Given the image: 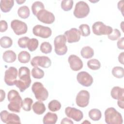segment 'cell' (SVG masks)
Listing matches in <instances>:
<instances>
[{
  "label": "cell",
  "instance_id": "cell-39",
  "mask_svg": "<svg viewBox=\"0 0 124 124\" xmlns=\"http://www.w3.org/2000/svg\"><path fill=\"white\" fill-rule=\"evenodd\" d=\"M121 36V33L117 29L113 30L112 32L108 35V38L112 41H115L118 39Z\"/></svg>",
  "mask_w": 124,
  "mask_h": 124
},
{
  "label": "cell",
  "instance_id": "cell-16",
  "mask_svg": "<svg viewBox=\"0 0 124 124\" xmlns=\"http://www.w3.org/2000/svg\"><path fill=\"white\" fill-rule=\"evenodd\" d=\"M77 80L80 84L84 87L91 86L93 81L92 76L85 71L79 72L77 76Z\"/></svg>",
  "mask_w": 124,
  "mask_h": 124
},
{
  "label": "cell",
  "instance_id": "cell-10",
  "mask_svg": "<svg viewBox=\"0 0 124 124\" xmlns=\"http://www.w3.org/2000/svg\"><path fill=\"white\" fill-rule=\"evenodd\" d=\"M36 16L40 21L47 24L53 23L55 19L54 14L45 9L39 11Z\"/></svg>",
  "mask_w": 124,
  "mask_h": 124
},
{
  "label": "cell",
  "instance_id": "cell-6",
  "mask_svg": "<svg viewBox=\"0 0 124 124\" xmlns=\"http://www.w3.org/2000/svg\"><path fill=\"white\" fill-rule=\"evenodd\" d=\"M89 13L90 7L88 4L84 1H79L76 3L73 14L76 17L82 18L86 17Z\"/></svg>",
  "mask_w": 124,
  "mask_h": 124
},
{
  "label": "cell",
  "instance_id": "cell-20",
  "mask_svg": "<svg viewBox=\"0 0 124 124\" xmlns=\"http://www.w3.org/2000/svg\"><path fill=\"white\" fill-rule=\"evenodd\" d=\"M58 120V116L56 113L48 112L44 117L43 123L44 124H54Z\"/></svg>",
  "mask_w": 124,
  "mask_h": 124
},
{
  "label": "cell",
  "instance_id": "cell-36",
  "mask_svg": "<svg viewBox=\"0 0 124 124\" xmlns=\"http://www.w3.org/2000/svg\"><path fill=\"white\" fill-rule=\"evenodd\" d=\"M40 49L42 53L48 54L52 51V47L51 45L49 42H44L41 44Z\"/></svg>",
  "mask_w": 124,
  "mask_h": 124
},
{
  "label": "cell",
  "instance_id": "cell-13",
  "mask_svg": "<svg viewBox=\"0 0 124 124\" xmlns=\"http://www.w3.org/2000/svg\"><path fill=\"white\" fill-rule=\"evenodd\" d=\"M11 27L17 35L25 34L28 30L27 24L24 22L17 19H15L11 21Z\"/></svg>",
  "mask_w": 124,
  "mask_h": 124
},
{
  "label": "cell",
  "instance_id": "cell-46",
  "mask_svg": "<svg viewBox=\"0 0 124 124\" xmlns=\"http://www.w3.org/2000/svg\"><path fill=\"white\" fill-rule=\"evenodd\" d=\"M5 92L2 90H0V101L2 102L3 101V100L5 99Z\"/></svg>",
  "mask_w": 124,
  "mask_h": 124
},
{
  "label": "cell",
  "instance_id": "cell-26",
  "mask_svg": "<svg viewBox=\"0 0 124 124\" xmlns=\"http://www.w3.org/2000/svg\"><path fill=\"white\" fill-rule=\"evenodd\" d=\"M17 14L21 18H27L30 16V9L27 6H22L18 8L17 10Z\"/></svg>",
  "mask_w": 124,
  "mask_h": 124
},
{
  "label": "cell",
  "instance_id": "cell-44",
  "mask_svg": "<svg viewBox=\"0 0 124 124\" xmlns=\"http://www.w3.org/2000/svg\"><path fill=\"white\" fill-rule=\"evenodd\" d=\"M61 124H73V122L70 119H68V118H64L62 120V121L61 122Z\"/></svg>",
  "mask_w": 124,
  "mask_h": 124
},
{
  "label": "cell",
  "instance_id": "cell-47",
  "mask_svg": "<svg viewBox=\"0 0 124 124\" xmlns=\"http://www.w3.org/2000/svg\"><path fill=\"white\" fill-rule=\"evenodd\" d=\"M26 0H16V2L18 4H21L25 2Z\"/></svg>",
  "mask_w": 124,
  "mask_h": 124
},
{
  "label": "cell",
  "instance_id": "cell-28",
  "mask_svg": "<svg viewBox=\"0 0 124 124\" xmlns=\"http://www.w3.org/2000/svg\"><path fill=\"white\" fill-rule=\"evenodd\" d=\"M0 45L1 47L4 48L10 47L13 45V40L9 37L3 36L0 38Z\"/></svg>",
  "mask_w": 124,
  "mask_h": 124
},
{
  "label": "cell",
  "instance_id": "cell-41",
  "mask_svg": "<svg viewBox=\"0 0 124 124\" xmlns=\"http://www.w3.org/2000/svg\"><path fill=\"white\" fill-rule=\"evenodd\" d=\"M0 31L1 32L5 31L8 29V24L6 21L1 20L0 21Z\"/></svg>",
  "mask_w": 124,
  "mask_h": 124
},
{
  "label": "cell",
  "instance_id": "cell-5",
  "mask_svg": "<svg viewBox=\"0 0 124 124\" xmlns=\"http://www.w3.org/2000/svg\"><path fill=\"white\" fill-rule=\"evenodd\" d=\"M66 38L64 35L57 36L54 40L55 52L58 55L62 56L65 54L67 52V47L66 45Z\"/></svg>",
  "mask_w": 124,
  "mask_h": 124
},
{
  "label": "cell",
  "instance_id": "cell-23",
  "mask_svg": "<svg viewBox=\"0 0 124 124\" xmlns=\"http://www.w3.org/2000/svg\"><path fill=\"white\" fill-rule=\"evenodd\" d=\"M32 108L33 112L38 115L43 114L46 111L45 104L41 101H37L32 105Z\"/></svg>",
  "mask_w": 124,
  "mask_h": 124
},
{
  "label": "cell",
  "instance_id": "cell-35",
  "mask_svg": "<svg viewBox=\"0 0 124 124\" xmlns=\"http://www.w3.org/2000/svg\"><path fill=\"white\" fill-rule=\"evenodd\" d=\"M33 103V100L29 97L25 98L22 101V108L26 111H29L31 110V105Z\"/></svg>",
  "mask_w": 124,
  "mask_h": 124
},
{
  "label": "cell",
  "instance_id": "cell-14",
  "mask_svg": "<svg viewBox=\"0 0 124 124\" xmlns=\"http://www.w3.org/2000/svg\"><path fill=\"white\" fill-rule=\"evenodd\" d=\"M32 32L36 36L43 38H47L51 35L52 31L48 27L36 25L33 28Z\"/></svg>",
  "mask_w": 124,
  "mask_h": 124
},
{
  "label": "cell",
  "instance_id": "cell-42",
  "mask_svg": "<svg viewBox=\"0 0 124 124\" xmlns=\"http://www.w3.org/2000/svg\"><path fill=\"white\" fill-rule=\"evenodd\" d=\"M117 47L120 49L123 50L124 49V38H120L117 43Z\"/></svg>",
  "mask_w": 124,
  "mask_h": 124
},
{
  "label": "cell",
  "instance_id": "cell-32",
  "mask_svg": "<svg viewBox=\"0 0 124 124\" xmlns=\"http://www.w3.org/2000/svg\"><path fill=\"white\" fill-rule=\"evenodd\" d=\"M45 9V6L44 4L39 1H36L33 3L31 6V10L33 14L36 16L39 11L42 9Z\"/></svg>",
  "mask_w": 124,
  "mask_h": 124
},
{
  "label": "cell",
  "instance_id": "cell-38",
  "mask_svg": "<svg viewBox=\"0 0 124 124\" xmlns=\"http://www.w3.org/2000/svg\"><path fill=\"white\" fill-rule=\"evenodd\" d=\"M73 5L72 0H63L61 2V8L64 11H68L72 9Z\"/></svg>",
  "mask_w": 124,
  "mask_h": 124
},
{
  "label": "cell",
  "instance_id": "cell-12",
  "mask_svg": "<svg viewBox=\"0 0 124 124\" xmlns=\"http://www.w3.org/2000/svg\"><path fill=\"white\" fill-rule=\"evenodd\" d=\"M31 64L34 67L38 66L43 68H49L51 65V60L47 56H35L31 60Z\"/></svg>",
  "mask_w": 124,
  "mask_h": 124
},
{
  "label": "cell",
  "instance_id": "cell-11",
  "mask_svg": "<svg viewBox=\"0 0 124 124\" xmlns=\"http://www.w3.org/2000/svg\"><path fill=\"white\" fill-rule=\"evenodd\" d=\"M0 119L2 122L6 124H21L18 115L13 113H9L6 110L1 111Z\"/></svg>",
  "mask_w": 124,
  "mask_h": 124
},
{
  "label": "cell",
  "instance_id": "cell-25",
  "mask_svg": "<svg viewBox=\"0 0 124 124\" xmlns=\"http://www.w3.org/2000/svg\"><path fill=\"white\" fill-rule=\"evenodd\" d=\"M88 115L90 119L94 121H99L102 117L101 111L97 108L91 109L88 113Z\"/></svg>",
  "mask_w": 124,
  "mask_h": 124
},
{
  "label": "cell",
  "instance_id": "cell-27",
  "mask_svg": "<svg viewBox=\"0 0 124 124\" xmlns=\"http://www.w3.org/2000/svg\"><path fill=\"white\" fill-rule=\"evenodd\" d=\"M31 59L30 53L26 51H22L18 55V60L22 63H28Z\"/></svg>",
  "mask_w": 124,
  "mask_h": 124
},
{
  "label": "cell",
  "instance_id": "cell-40",
  "mask_svg": "<svg viewBox=\"0 0 124 124\" xmlns=\"http://www.w3.org/2000/svg\"><path fill=\"white\" fill-rule=\"evenodd\" d=\"M29 39L30 38L27 36H24L19 38L17 41L18 46L22 48H26L27 43Z\"/></svg>",
  "mask_w": 124,
  "mask_h": 124
},
{
  "label": "cell",
  "instance_id": "cell-21",
  "mask_svg": "<svg viewBox=\"0 0 124 124\" xmlns=\"http://www.w3.org/2000/svg\"><path fill=\"white\" fill-rule=\"evenodd\" d=\"M14 5L13 0H1L0 1V8L3 13L9 12Z\"/></svg>",
  "mask_w": 124,
  "mask_h": 124
},
{
  "label": "cell",
  "instance_id": "cell-29",
  "mask_svg": "<svg viewBox=\"0 0 124 124\" xmlns=\"http://www.w3.org/2000/svg\"><path fill=\"white\" fill-rule=\"evenodd\" d=\"M48 108L51 111L55 112L61 109V104L57 100H52L48 103Z\"/></svg>",
  "mask_w": 124,
  "mask_h": 124
},
{
  "label": "cell",
  "instance_id": "cell-19",
  "mask_svg": "<svg viewBox=\"0 0 124 124\" xmlns=\"http://www.w3.org/2000/svg\"><path fill=\"white\" fill-rule=\"evenodd\" d=\"M68 62L71 69L74 71H78L83 67V62L78 56L75 55H71L69 56Z\"/></svg>",
  "mask_w": 124,
  "mask_h": 124
},
{
  "label": "cell",
  "instance_id": "cell-34",
  "mask_svg": "<svg viewBox=\"0 0 124 124\" xmlns=\"http://www.w3.org/2000/svg\"><path fill=\"white\" fill-rule=\"evenodd\" d=\"M31 73L32 77L36 79H41L43 78L45 75L44 71L37 67L33 68L31 70Z\"/></svg>",
  "mask_w": 124,
  "mask_h": 124
},
{
  "label": "cell",
  "instance_id": "cell-8",
  "mask_svg": "<svg viewBox=\"0 0 124 124\" xmlns=\"http://www.w3.org/2000/svg\"><path fill=\"white\" fill-rule=\"evenodd\" d=\"M124 89L119 86L114 87L111 90L110 94L114 99H117V104L122 109L124 108Z\"/></svg>",
  "mask_w": 124,
  "mask_h": 124
},
{
  "label": "cell",
  "instance_id": "cell-33",
  "mask_svg": "<svg viewBox=\"0 0 124 124\" xmlns=\"http://www.w3.org/2000/svg\"><path fill=\"white\" fill-rule=\"evenodd\" d=\"M87 66L88 68L93 70L99 69L101 67L100 62L97 59H93L89 60L87 62Z\"/></svg>",
  "mask_w": 124,
  "mask_h": 124
},
{
  "label": "cell",
  "instance_id": "cell-31",
  "mask_svg": "<svg viewBox=\"0 0 124 124\" xmlns=\"http://www.w3.org/2000/svg\"><path fill=\"white\" fill-rule=\"evenodd\" d=\"M38 45H39V42L38 40L36 38H32L28 40L27 45V47L28 48V49L30 51L32 52L35 50L37 48L38 46Z\"/></svg>",
  "mask_w": 124,
  "mask_h": 124
},
{
  "label": "cell",
  "instance_id": "cell-15",
  "mask_svg": "<svg viewBox=\"0 0 124 124\" xmlns=\"http://www.w3.org/2000/svg\"><path fill=\"white\" fill-rule=\"evenodd\" d=\"M90 93L86 90H81L77 94L76 102L77 105L81 108L87 107L89 103Z\"/></svg>",
  "mask_w": 124,
  "mask_h": 124
},
{
  "label": "cell",
  "instance_id": "cell-3",
  "mask_svg": "<svg viewBox=\"0 0 124 124\" xmlns=\"http://www.w3.org/2000/svg\"><path fill=\"white\" fill-rule=\"evenodd\" d=\"M105 120L108 124H122L123 123L122 114L112 107L108 108L105 110Z\"/></svg>",
  "mask_w": 124,
  "mask_h": 124
},
{
  "label": "cell",
  "instance_id": "cell-9",
  "mask_svg": "<svg viewBox=\"0 0 124 124\" xmlns=\"http://www.w3.org/2000/svg\"><path fill=\"white\" fill-rule=\"evenodd\" d=\"M18 74L17 69L15 67H10L5 72L4 81L5 83L10 86L15 85Z\"/></svg>",
  "mask_w": 124,
  "mask_h": 124
},
{
  "label": "cell",
  "instance_id": "cell-22",
  "mask_svg": "<svg viewBox=\"0 0 124 124\" xmlns=\"http://www.w3.org/2000/svg\"><path fill=\"white\" fill-rule=\"evenodd\" d=\"M2 58L3 61L7 63H12L16 60V55L13 51L9 50L3 53Z\"/></svg>",
  "mask_w": 124,
  "mask_h": 124
},
{
  "label": "cell",
  "instance_id": "cell-43",
  "mask_svg": "<svg viewBox=\"0 0 124 124\" xmlns=\"http://www.w3.org/2000/svg\"><path fill=\"white\" fill-rule=\"evenodd\" d=\"M124 0L119 1L117 4L118 8L121 12L123 15V12H124Z\"/></svg>",
  "mask_w": 124,
  "mask_h": 124
},
{
  "label": "cell",
  "instance_id": "cell-2",
  "mask_svg": "<svg viewBox=\"0 0 124 124\" xmlns=\"http://www.w3.org/2000/svg\"><path fill=\"white\" fill-rule=\"evenodd\" d=\"M7 99L10 102L8 105L9 110L13 112L19 113L23 100L18 92L15 90H10L8 93Z\"/></svg>",
  "mask_w": 124,
  "mask_h": 124
},
{
  "label": "cell",
  "instance_id": "cell-45",
  "mask_svg": "<svg viewBox=\"0 0 124 124\" xmlns=\"http://www.w3.org/2000/svg\"><path fill=\"white\" fill-rule=\"evenodd\" d=\"M124 52H122L120 53L118 56V61L122 64H124Z\"/></svg>",
  "mask_w": 124,
  "mask_h": 124
},
{
  "label": "cell",
  "instance_id": "cell-30",
  "mask_svg": "<svg viewBox=\"0 0 124 124\" xmlns=\"http://www.w3.org/2000/svg\"><path fill=\"white\" fill-rule=\"evenodd\" d=\"M111 73L115 78H121L124 76V69L121 66H115L112 68Z\"/></svg>",
  "mask_w": 124,
  "mask_h": 124
},
{
  "label": "cell",
  "instance_id": "cell-24",
  "mask_svg": "<svg viewBox=\"0 0 124 124\" xmlns=\"http://www.w3.org/2000/svg\"><path fill=\"white\" fill-rule=\"evenodd\" d=\"M80 54L83 58L88 59L93 56L94 50L89 46H84L80 51Z\"/></svg>",
  "mask_w": 124,
  "mask_h": 124
},
{
  "label": "cell",
  "instance_id": "cell-37",
  "mask_svg": "<svg viewBox=\"0 0 124 124\" xmlns=\"http://www.w3.org/2000/svg\"><path fill=\"white\" fill-rule=\"evenodd\" d=\"M79 31L80 34L84 37L88 36L91 33L90 27L88 25L86 24L80 25L79 27Z\"/></svg>",
  "mask_w": 124,
  "mask_h": 124
},
{
  "label": "cell",
  "instance_id": "cell-18",
  "mask_svg": "<svg viewBox=\"0 0 124 124\" xmlns=\"http://www.w3.org/2000/svg\"><path fill=\"white\" fill-rule=\"evenodd\" d=\"M64 35L69 43H73L79 41L81 35L79 30L75 28H73L66 31L64 32Z\"/></svg>",
  "mask_w": 124,
  "mask_h": 124
},
{
  "label": "cell",
  "instance_id": "cell-1",
  "mask_svg": "<svg viewBox=\"0 0 124 124\" xmlns=\"http://www.w3.org/2000/svg\"><path fill=\"white\" fill-rule=\"evenodd\" d=\"M18 77L19 79L16 81L15 85L21 92H23L30 86L31 82L29 68L26 66L20 67L18 70Z\"/></svg>",
  "mask_w": 124,
  "mask_h": 124
},
{
  "label": "cell",
  "instance_id": "cell-7",
  "mask_svg": "<svg viewBox=\"0 0 124 124\" xmlns=\"http://www.w3.org/2000/svg\"><path fill=\"white\" fill-rule=\"evenodd\" d=\"M92 30L94 34L100 36L110 34L112 32L113 29L112 27L105 25L102 22L97 21L93 24Z\"/></svg>",
  "mask_w": 124,
  "mask_h": 124
},
{
  "label": "cell",
  "instance_id": "cell-4",
  "mask_svg": "<svg viewBox=\"0 0 124 124\" xmlns=\"http://www.w3.org/2000/svg\"><path fill=\"white\" fill-rule=\"evenodd\" d=\"M31 90L36 99L38 101H44L47 99L48 92L42 83L40 82H34L32 85Z\"/></svg>",
  "mask_w": 124,
  "mask_h": 124
},
{
  "label": "cell",
  "instance_id": "cell-17",
  "mask_svg": "<svg viewBox=\"0 0 124 124\" xmlns=\"http://www.w3.org/2000/svg\"><path fill=\"white\" fill-rule=\"evenodd\" d=\"M65 113L68 117L72 118L76 122L80 121L83 118L82 112L75 108L66 107L65 109Z\"/></svg>",
  "mask_w": 124,
  "mask_h": 124
}]
</instances>
